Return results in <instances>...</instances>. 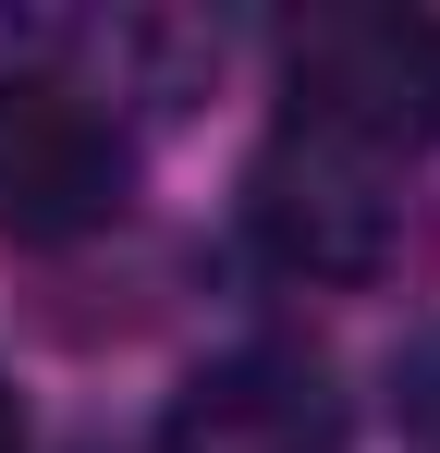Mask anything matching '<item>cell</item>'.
<instances>
[{"instance_id":"1","label":"cell","mask_w":440,"mask_h":453,"mask_svg":"<svg viewBox=\"0 0 440 453\" xmlns=\"http://www.w3.org/2000/svg\"><path fill=\"white\" fill-rule=\"evenodd\" d=\"M293 135L404 159L440 135V12H306L282 37Z\"/></svg>"},{"instance_id":"3","label":"cell","mask_w":440,"mask_h":453,"mask_svg":"<svg viewBox=\"0 0 440 453\" xmlns=\"http://www.w3.org/2000/svg\"><path fill=\"white\" fill-rule=\"evenodd\" d=\"M245 221L257 245L306 270V282H379L404 257V196H391V159L355 148H318V135H282L245 184Z\"/></svg>"},{"instance_id":"2","label":"cell","mask_w":440,"mask_h":453,"mask_svg":"<svg viewBox=\"0 0 440 453\" xmlns=\"http://www.w3.org/2000/svg\"><path fill=\"white\" fill-rule=\"evenodd\" d=\"M123 196H135V148L98 111V86L0 74V233L12 245H73L123 221Z\"/></svg>"},{"instance_id":"4","label":"cell","mask_w":440,"mask_h":453,"mask_svg":"<svg viewBox=\"0 0 440 453\" xmlns=\"http://www.w3.org/2000/svg\"><path fill=\"white\" fill-rule=\"evenodd\" d=\"M355 417H343V380L293 343H232L171 392V429L159 453H343Z\"/></svg>"},{"instance_id":"5","label":"cell","mask_w":440,"mask_h":453,"mask_svg":"<svg viewBox=\"0 0 440 453\" xmlns=\"http://www.w3.org/2000/svg\"><path fill=\"white\" fill-rule=\"evenodd\" d=\"M0 453H25V417H12V392H0Z\"/></svg>"}]
</instances>
